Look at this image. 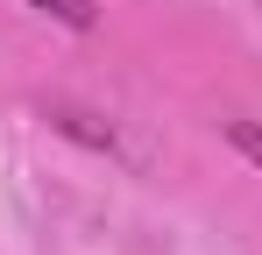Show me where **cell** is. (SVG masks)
Masks as SVG:
<instances>
[{"instance_id":"cell-1","label":"cell","mask_w":262,"mask_h":255,"mask_svg":"<svg viewBox=\"0 0 262 255\" xmlns=\"http://www.w3.org/2000/svg\"><path fill=\"white\" fill-rule=\"evenodd\" d=\"M29 7H43L50 22H64V29H92V22H99L92 0H29Z\"/></svg>"},{"instance_id":"cell-2","label":"cell","mask_w":262,"mask_h":255,"mask_svg":"<svg viewBox=\"0 0 262 255\" xmlns=\"http://www.w3.org/2000/svg\"><path fill=\"white\" fill-rule=\"evenodd\" d=\"M227 135H234V142H241V149H248V156H255V163H262V128H248V121H234V128H227Z\"/></svg>"}]
</instances>
